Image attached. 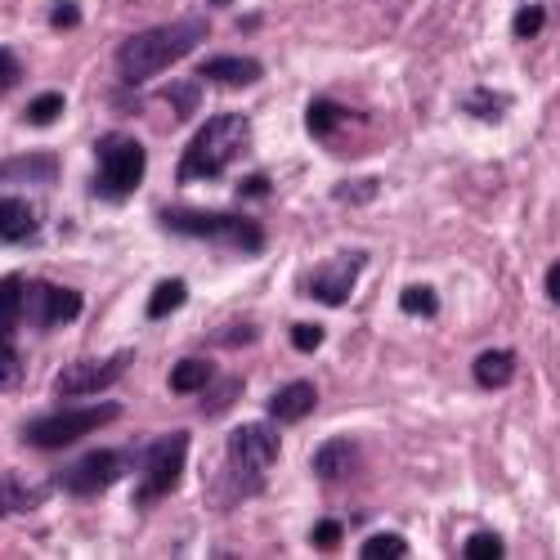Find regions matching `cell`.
<instances>
[{
    "label": "cell",
    "instance_id": "1",
    "mask_svg": "<svg viewBox=\"0 0 560 560\" xmlns=\"http://www.w3.org/2000/svg\"><path fill=\"white\" fill-rule=\"evenodd\" d=\"M283 453V440L269 422H247L238 427L229 440H224V466L211 476V489H207V502L215 511H233L243 506L247 498L265 493V480H269V466Z\"/></svg>",
    "mask_w": 560,
    "mask_h": 560
},
{
    "label": "cell",
    "instance_id": "2",
    "mask_svg": "<svg viewBox=\"0 0 560 560\" xmlns=\"http://www.w3.org/2000/svg\"><path fill=\"white\" fill-rule=\"evenodd\" d=\"M211 23L202 14L194 19H179V23H162V27H149V32H135L117 45L113 55V68H117V81L121 85H144L153 81L158 72L175 68L189 50H198V45L207 40Z\"/></svg>",
    "mask_w": 560,
    "mask_h": 560
},
{
    "label": "cell",
    "instance_id": "3",
    "mask_svg": "<svg viewBox=\"0 0 560 560\" xmlns=\"http://www.w3.org/2000/svg\"><path fill=\"white\" fill-rule=\"evenodd\" d=\"M247 144H252V121L243 113H215V117H207L194 130L189 144H184V153H179L175 184H198V179L224 175L233 162L243 158Z\"/></svg>",
    "mask_w": 560,
    "mask_h": 560
},
{
    "label": "cell",
    "instance_id": "4",
    "mask_svg": "<svg viewBox=\"0 0 560 560\" xmlns=\"http://www.w3.org/2000/svg\"><path fill=\"white\" fill-rule=\"evenodd\" d=\"M158 224L179 238H198V243H220L229 252L256 256L265 252V229L238 211H198V207H162Z\"/></svg>",
    "mask_w": 560,
    "mask_h": 560
},
{
    "label": "cell",
    "instance_id": "5",
    "mask_svg": "<svg viewBox=\"0 0 560 560\" xmlns=\"http://www.w3.org/2000/svg\"><path fill=\"white\" fill-rule=\"evenodd\" d=\"M149 175V153L135 135H104L95 144V175H90V194L100 202H126Z\"/></svg>",
    "mask_w": 560,
    "mask_h": 560
},
{
    "label": "cell",
    "instance_id": "6",
    "mask_svg": "<svg viewBox=\"0 0 560 560\" xmlns=\"http://www.w3.org/2000/svg\"><path fill=\"white\" fill-rule=\"evenodd\" d=\"M121 417V404L104 399V404H72V408H55L45 417H32L23 427V444L27 448H40V453H59L68 444H81L85 435L104 431L108 422Z\"/></svg>",
    "mask_w": 560,
    "mask_h": 560
},
{
    "label": "cell",
    "instance_id": "7",
    "mask_svg": "<svg viewBox=\"0 0 560 560\" xmlns=\"http://www.w3.org/2000/svg\"><path fill=\"white\" fill-rule=\"evenodd\" d=\"M189 431H166L162 440H153L139 457V489H135V506H158L162 498H171L184 480V466H189Z\"/></svg>",
    "mask_w": 560,
    "mask_h": 560
},
{
    "label": "cell",
    "instance_id": "8",
    "mask_svg": "<svg viewBox=\"0 0 560 560\" xmlns=\"http://www.w3.org/2000/svg\"><path fill=\"white\" fill-rule=\"evenodd\" d=\"M85 310V296L77 288H59V283H23V323L36 332H59L68 323H77Z\"/></svg>",
    "mask_w": 560,
    "mask_h": 560
},
{
    "label": "cell",
    "instance_id": "9",
    "mask_svg": "<svg viewBox=\"0 0 560 560\" xmlns=\"http://www.w3.org/2000/svg\"><path fill=\"white\" fill-rule=\"evenodd\" d=\"M126 476V453L121 448H90L72 466L59 471V489L72 498H100Z\"/></svg>",
    "mask_w": 560,
    "mask_h": 560
},
{
    "label": "cell",
    "instance_id": "10",
    "mask_svg": "<svg viewBox=\"0 0 560 560\" xmlns=\"http://www.w3.org/2000/svg\"><path fill=\"white\" fill-rule=\"evenodd\" d=\"M130 350H117L108 359H81V363H68L59 377H55V395L63 399H81V395H100L108 386H117L126 377V368H130Z\"/></svg>",
    "mask_w": 560,
    "mask_h": 560
},
{
    "label": "cell",
    "instance_id": "11",
    "mask_svg": "<svg viewBox=\"0 0 560 560\" xmlns=\"http://www.w3.org/2000/svg\"><path fill=\"white\" fill-rule=\"evenodd\" d=\"M363 265H368V252H341V256H332L328 265H318V269L310 273L305 288H310V296H314L318 305L341 310V305L350 301V288L359 283Z\"/></svg>",
    "mask_w": 560,
    "mask_h": 560
},
{
    "label": "cell",
    "instance_id": "12",
    "mask_svg": "<svg viewBox=\"0 0 560 560\" xmlns=\"http://www.w3.org/2000/svg\"><path fill=\"white\" fill-rule=\"evenodd\" d=\"M198 77L202 81H215V85H252V81L265 77V68L252 55H207L198 63Z\"/></svg>",
    "mask_w": 560,
    "mask_h": 560
},
{
    "label": "cell",
    "instance_id": "13",
    "mask_svg": "<svg viewBox=\"0 0 560 560\" xmlns=\"http://www.w3.org/2000/svg\"><path fill=\"white\" fill-rule=\"evenodd\" d=\"M310 466H314L318 480L346 485V480L354 476V466H359V444H354V440H328V444H323V448L310 457Z\"/></svg>",
    "mask_w": 560,
    "mask_h": 560
},
{
    "label": "cell",
    "instance_id": "14",
    "mask_svg": "<svg viewBox=\"0 0 560 560\" xmlns=\"http://www.w3.org/2000/svg\"><path fill=\"white\" fill-rule=\"evenodd\" d=\"M318 408V386L314 382H288L283 390L269 395V417L273 422H305V417Z\"/></svg>",
    "mask_w": 560,
    "mask_h": 560
},
{
    "label": "cell",
    "instance_id": "15",
    "mask_svg": "<svg viewBox=\"0 0 560 560\" xmlns=\"http://www.w3.org/2000/svg\"><path fill=\"white\" fill-rule=\"evenodd\" d=\"M45 498H50V489L19 476V471H0V521L5 516H23V511H36Z\"/></svg>",
    "mask_w": 560,
    "mask_h": 560
},
{
    "label": "cell",
    "instance_id": "16",
    "mask_svg": "<svg viewBox=\"0 0 560 560\" xmlns=\"http://www.w3.org/2000/svg\"><path fill=\"white\" fill-rule=\"evenodd\" d=\"M32 233H36V211H32V202L19 198V194L0 198V243L19 247V243L32 238Z\"/></svg>",
    "mask_w": 560,
    "mask_h": 560
},
{
    "label": "cell",
    "instance_id": "17",
    "mask_svg": "<svg viewBox=\"0 0 560 560\" xmlns=\"http://www.w3.org/2000/svg\"><path fill=\"white\" fill-rule=\"evenodd\" d=\"M0 179L14 184V179H27V184H55L59 179V158L55 153H23L14 162L0 166Z\"/></svg>",
    "mask_w": 560,
    "mask_h": 560
},
{
    "label": "cell",
    "instance_id": "18",
    "mask_svg": "<svg viewBox=\"0 0 560 560\" xmlns=\"http://www.w3.org/2000/svg\"><path fill=\"white\" fill-rule=\"evenodd\" d=\"M471 377H476L480 390H502L511 377H516V354H511V350H485V354H476Z\"/></svg>",
    "mask_w": 560,
    "mask_h": 560
},
{
    "label": "cell",
    "instance_id": "19",
    "mask_svg": "<svg viewBox=\"0 0 560 560\" xmlns=\"http://www.w3.org/2000/svg\"><path fill=\"white\" fill-rule=\"evenodd\" d=\"M346 121H359V113H350L346 104H337V100H310V108H305V126H310V135L314 139H328V135H337Z\"/></svg>",
    "mask_w": 560,
    "mask_h": 560
},
{
    "label": "cell",
    "instance_id": "20",
    "mask_svg": "<svg viewBox=\"0 0 560 560\" xmlns=\"http://www.w3.org/2000/svg\"><path fill=\"white\" fill-rule=\"evenodd\" d=\"M215 377H220V372H215L211 359H179V363L171 368V390H175V395H198V390H207Z\"/></svg>",
    "mask_w": 560,
    "mask_h": 560
},
{
    "label": "cell",
    "instance_id": "21",
    "mask_svg": "<svg viewBox=\"0 0 560 560\" xmlns=\"http://www.w3.org/2000/svg\"><path fill=\"white\" fill-rule=\"evenodd\" d=\"M23 323V278L5 273L0 278V341H10Z\"/></svg>",
    "mask_w": 560,
    "mask_h": 560
},
{
    "label": "cell",
    "instance_id": "22",
    "mask_svg": "<svg viewBox=\"0 0 560 560\" xmlns=\"http://www.w3.org/2000/svg\"><path fill=\"white\" fill-rule=\"evenodd\" d=\"M184 301H189V288H184V278H162V283L153 288V296H149V318L153 323H162V318H171Z\"/></svg>",
    "mask_w": 560,
    "mask_h": 560
},
{
    "label": "cell",
    "instance_id": "23",
    "mask_svg": "<svg viewBox=\"0 0 560 560\" xmlns=\"http://www.w3.org/2000/svg\"><path fill=\"white\" fill-rule=\"evenodd\" d=\"M462 108H466V117H476V121H498L511 108V100L498 95V90H489V85H476L471 95L462 100Z\"/></svg>",
    "mask_w": 560,
    "mask_h": 560
},
{
    "label": "cell",
    "instance_id": "24",
    "mask_svg": "<svg viewBox=\"0 0 560 560\" xmlns=\"http://www.w3.org/2000/svg\"><path fill=\"white\" fill-rule=\"evenodd\" d=\"M363 560H404L408 556V538L399 534H372L363 547H359Z\"/></svg>",
    "mask_w": 560,
    "mask_h": 560
},
{
    "label": "cell",
    "instance_id": "25",
    "mask_svg": "<svg viewBox=\"0 0 560 560\" xmlns=\"http://www.w3.org/2000/svg\"><path fill=\"white\" fill-rule=\"evenodd\" d=\"M399 310L412 314V318H435L440 314V296H435V288H404L399 292Z\"/></svg>",
    "mask_w": 560,
    "mask_h": 560
},
{
    "label": "cell",
    "instance_id": "26",
    "mask_svg": "<svg viewBox=\"0 0 560 560\" xmlns=\"http://www.w3.org/2000/svg\"><path fill=\"white\" fill-rule=\"evenodd\" d=\"M162 100L179 113V117H194L198 113V100H202V90L194 81H175V85H162Z\"/></svg>",
    "mask_w": 560,
    "mask_h": 560
},
{
    "label": "cell",
    "instance_id": "27",
    "mask_svg": "<svg viewBox=\"0 0 560 560\" xmlns=\"http://www.w3.org/2000/svg\"><path fill=\"white\" fill-rule=\"evenodd\" d=\"M462 556H466V560H502V556H506V547H502V538H498V534L480 529V534H471V538L462 542Z\"/></svg>",
    "mask_w": 560,
    "mask_h": 560
},
{
    "label": "cell",
    "instance_id": "28",
    "mask_svg": "<svg viewBox=\"0 0 560 560\" xmlns=\"http://www.w3.org/2000/svg\"><path fill=\"white\" fill-rule=\"evenodd\" d=\"M23 382V354L14 350V341H0V395L14 390Z\"/></svg>",
    "mask_w": 560,
    "mask_h": 560
},
{
    "label": "cell",
    "instance_id": "29",
    "mask_svg": "<svg viewBox=\"0 0 560 560\" xmlns=\"http://www.w3.org/2000/svg\"><path fill=\"white\" fill-rule=\"evenodd\" d=\"M59 113H63V95H59V90H50V95H36L27 104V121L32 126H50Z\"/></svg>",
    "mask_w": 560,
    "mask_h": 560
},
{
    "label": "cell",
    "instance_id": "30",
    "mask_svg": "<svg viewBox=\"0 0 560 560\" xmlns=\"http://www.w3.org/2000/svg\"><path fill=\"white\" fill-rule=\"evenodd\" d=\"M511 27H516V36H521V40H534V36L547 27V10H542V5H525Z\"/></svg>",
    "mask_w": 560,
    "mask_h": 560
},
{
    "label": "cell",
    "instance_id": "31",
    "mask_svg": "<svg viewBox=\"0 0 560 560\" xmlns=\"http://www.w3.org/2000/svg\"><path fill=\"white\" fill-rule=\"evenodd\" d=\"M23 81V63L10 45H0V95H10V90Z\"/></svg>",
    "mask_w": 560,
    "mask_h": 560
},
{
    "label": "cell",
    "instance_id": "32",
    "mask_svg": "<svg viewBox=\"0 0 560 560\" xmlns=\"http://www.w3.org/2000/svg\"><path fill=\"white\" fill-rule=\"evenodd\" d=\"M323 337H328V332L314 328V323H296V328H292V346H296L301 354H314V350L323 346Z\"/></svg>",
    "mask_w": 560,
    "mask_h": 560
},
{
    "label": "cell",
    "instance_id": "33",
    "mask_svg": "<svg viewBox=\"0 0 560 560\" xmlns=\"http://www.w3.org/2000/svg\"><path fill=\"white\" fill-rule=\"evenodd\" d=\"M238 390H243V382H238V377H229V382H224V390H220V395H211V399L202 404V412H207V417H220L233 399H238Z\"/></svg>",
    "mask_w": 560,
    "mask_h": 560
},
{
    "label": "cell",
    "instance_id": "34",
    "mask_svg": "<svg viewBox=\"0 0 560 560\" xmlns=\"http://www.w3.org/2000/svg\"><path fill=\"white\" fill-rule=\"evenodd\" d=\"M50 23H55L59 32L77 27V23H81V5H77V0H55V10H50Z\"/></svg>",
    "mask_w": 560,
    "mask_h": 560
},
{
    "label": "cell",
    "instance_id": "35",
    "mask_svg": "<svg viewBox=\"0 0 560 560\" xmlns=\"http://www.w3.org/2000/svg\"><path fill=\"white\" fill-rule=\"evenodd\" d=\"M310 542H314L318 551H323V547H328V551H332V547L341 542V525H337V521H318V525L310 529Z\"/></svg>",
    "mask_w": 560,
    "mask_h": 560
},
{
    "label": "cell",
    "instance_id": "36",
    "mask_svg": "<svg viewBox=\"0 0 560 560\" xmlns=\"http://www.w3.org/2000/svg\"><path fill=\"white\" fill-rule=\"evenodd\" d=\"M269 189H273L269 175H247V179L238 184V198H243V202H260V198H269Z\"/></svg>",
    "mask_w": 560,
    "mask_h": 560
},
{
    "label": "cell",
    "instance_id": "37",
    "mask_svg": "<svg viewBox=\"0 0 560 560\" xmlns=\"http://www.w3.org/2000/svg\"><path fill=\"white\" fill-rule=\"evenodd\" d=\"M542 288H547V301H556L560 305V260L547 269V278H542Z\"/></svg>",
    "mask_w": 560,
    "mask_h": 560
},
{
    "label": "cell",
    "instance_id": "38",
    "mask_svg": "<svg viewBox=\"0 0 560 560\" xmlns=\"http://www.w3.org/2000/svg\"><path fill=\"white\" fill-rule=\"evenodd\" d=\"M224 5H233V0H211V10H224Z\"/></svg>",
    "mask_w": 560,
    "mask_h": 560
}]
</instances>
